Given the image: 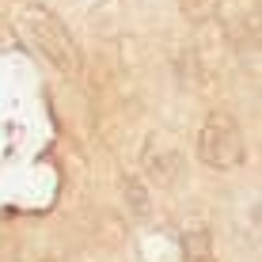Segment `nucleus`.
Instances as JSON below:
<instances>
[{"label":"nucleus","instance_id":"3","mask_svg":"<svg viewBox=\"0 0 262 262\" xmlns=\"http://www.w3.org/2000/svg\"><path fill=\"white\" fill-rule=\"evenodd\" d=\"M141 171H144V183L160 186V190H171L183 179V156L160 137H152L141 152Z\"/></svg>","mask_w":262,"mask_h":262},{"label":"nucleus","instance_id":"1","mask_svg":"<svg viewBox=\"0 0 262 262\" xmlns=\"http://www.w3.org/2000/svg\"><path fill=\"white\" fill-rule=\"evenodd\" d=\"M23 31L53 69L80 72V46H76V38L69 34V27L61 23L57 15H50L46 8H27L23 12Z\"/></svg>","mask_w":262,"mask_h":262},{"label":"nucleus","instance_id":"5","mask_svg":"<svg viewBox=\"0 0 262 262\" xmlns=\"http://www.w3.org/2000/svg\"><path fill=\"white\" fill-rule=\"evenodd\" d=\"M183 262H216L213 236L205 228H186L183 232Z\"/></svg>","mask_w":262,"mask_h":262},{"label":"nucleus","instance_id":"2","mask_svg":"<svg viewBox=\"0 0 262 262\" xmlns=\"http://www.w3.org/2000/svg\"><path fill=\"white\" fill-rule=\"evenodd\" d=\"M198 160L213 171H232L243 164V133L228 111H209L198 129Z\"/></svg>","mask_w":262,"mask_h":262},{"label":"nucleus","instance_id":"6","mask_svg":"<svg viewBox=\"0 0 262 262\" xmlns=\"http://www.w3.org/2000/svg\"><path fill=\"white\" fill-rule=\"evenodd\" d=\"M0 262H19V239L8 228H0Z\"/></svg>","mask_w":262,"mask_h":262},{"label":"nucleus","instance_id":"4","mask_svg":"<svg viewBox=\"0 0 262 262\" xmlns=\"http://www.w3.org/2000/svg\"><path fill=\"white\" fill-rule=\"evenodd\" d=\"M122 198H125L129 216H137V221H148L152 216V190H148V183H144L141 175H125L122 179Z\"/></svg>","mask_w":262,"mask_h":262}]
</instances>
